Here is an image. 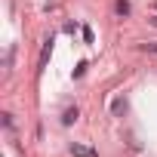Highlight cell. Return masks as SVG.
<instances>
[{"instance_id":"obj_3","label":"cell","mask_w":157,"mask_h":157,"mask_svg":"<svg viewBox=\"0 0 157 157\" xmlns=\"http://www.w3.org/2000/svg\"><path fill=\"white\" fill-rule=\"evenodd\" d=\"M77 117H80V111H77V108H65V114H62V123H65V126H71Z\"/></svg>"},{"instance_id":"obj_1","label":"cell","mask_w":157,"mask_h":157,"mask_svg":"<svg viewBox=\"0 0 157 157\" xmlns=\"http://www.w3.org/2000/svg\"><path fill=\"white\" fill-rule=\"evenodd\" d=\"M68 151H71L74 157H96V151H93V148H86V145H74V142H71V148H68Z\"/></svg>"},{"instance_id":"obj_5","label":"cell","mask_w":157,"mask_h":157,"mask_svg":"<svg viewBox=\"0 0 157 157\" xmlns=\"http://www.w3.org/2000/svg\"><path fill=\"white\" fill-rule=\"evenodd\" d=\"M111 111H114V114H123V111H126V99H114Z\"/></svg>"},{"instance_id":"obj_6","label":"cell","mask_w":157,"mask_h":157,"mask_svg":"<svg viewBox=\"0 0 157 157\" xmlns=\"http://www.w3.org/2000/svg\"><path fill=\"white\" fill-rule=\"evenodd\" d=\"M142 49H145V52H151V56H157V40H148V43H142Z\"/></svg>"},{"instance_id":"obj_4","label":"cell","mask_w":157,"mask_h":157,"mask_svg":"<svg viewBox=\"0 0 157 157\" xmlns=\"http://www.w3.org/2000/svg\"><path fill=\"white\" fill-rule=\"evenodd\" d=\"M49 52H52V40H46V46H43V52H40V68L46 65V59H49Z\"/></svg>"},{"instance_id":"obj_8","label":"cell","mask_w":157,"mask_h":157,"mask_svg":"<svg viewBox=\"0 0 157 157\" xmlns=\"http://www.w3.org/2000/svg\"><path fill=\"white\" fill-rule=\"evenodd\" d=\"M151 25H157V16H154V19H151Z\"/></svg>"},{"instance_id":"obj_2","label":"cell","mask_w":157,"mask_h":157,"mask_svg":"<svg viewBox=\"0 0 157 157\" xmlns=\"http://www.w3.org/2000/svg\"><path fill=\"white\" fill-rule=\"evenodd\" d=\"M114 13L123 19V16H129L132 13V6H129V0H117V3H114Z\"/></svg>"},{"instance_id":"obj_7","label":"cell","mask_w":157,"mask_h":157,"mask_svg":"<svg viewBox=\"0 0 157 157\" xmlns=\"http://www.w3.org/2000/svg\"><path fill=\"white\" fill-rule=\"evenodd\" d=\"M83 40H86V43H93V28H90V25L83 28Z\"/></svg>"}]
</instances>
